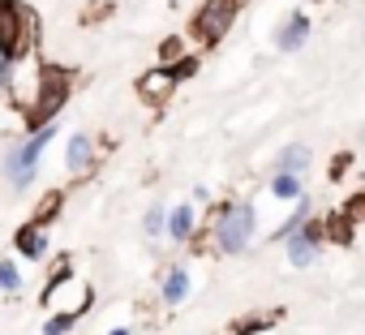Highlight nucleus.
Listing matches in <instances>:
<instances>
[{
  "label": "nucleus",
  "mask_w": 365,
  "mask_h": 335,
  "mask_svg": "<svg viewBox=\"0 0 365 335\" xmlns=\"http://www.w3.org/2000/svg\"><path fill=\"white\" fill-rule=\"evenodd\" d=\"M142 228H146L150 237H159V232L168 228V211H159V207H150V211H146V220H142Z\"/></svg>",
  "instance_id": "nucleus-19"
},
{
  "label": "nucleus",
  "mask_w": 365,
  "mask_h": 335,
  "mask_svg": "<svg viewBox=\"0 0 365 335\" xmlns=\"http://www.w3.org/2000/svg\"><path fill=\"white\" fill-rule=\"evenodd\" d=\"M176 86H180V82H176V78H172V69H163V65H159V69H146V73L133 82L138 99H142V103H150V108H163V103H168V95H172Z\"/></svg>",
  "instance_id": "nucleus-5"
},
{
  "label": "nucleus",
  "mask_w": 365,
  "mask_h": 335,
  "mask_svg": "<svg viewBox=\"0 0 365 335\" xmlns=\"http://www.w3.org/2000/svg\"><path fill=\"white\" fill-rule=\"evenodd\" d=\"M194 73H198V61H194V56H185V61L172 65V78H176V82H185V78H194Z\"/></svg>",
  "instance_id": "nucleus-21"
},
{
  "label": "nucleus",
  "mask_w": 365,
  "mask_h": 335,
  "mask_svg": "<svg viewBox=\"0 0 365 335\" xmlns=\"http://www.w3.org/2000/svg\"><path fill=\"white\" fill-rule=\"evenodd\" d=\"M275 318H279V314H245L241 322H232V335H254V331H267V326H275Z\"/></svg>",
  "instance_id": "nucleus-15"
},
{
  "label": "nucleus",
  "mask_w": 365,
  "mask_h": 335,
  "mask_svg": "<svg viewBox=\"0 0 365 335\" xmlns=\"http://www.w3.org/2000/svg\"><path fill=\"white\" fill-rule=\"evenodd\" d=\"M73 326H78V318H73V314H61V309H56V314H52V318L43 322V335H69Z\"/></svg>",
  "instance_id": "nucleus-18"
},
{
  "label": "nucleus",
  "mask_w": 365,
  "mask_h": 335,
  "mask_svg": "<svg viewBox=\"0 0 365 335\" xmlns=\"http://www.w3.org/2000/svg\"><path fill=\"white\" fill-rule=\"evenodd\" d=\"M69 91H73V78L65 69H43V82H39V95L35 103L26 108V125L39 133L48 125H56V112L69 103Z\"/></svg>",
  "instance_id": "nucleus-2"
},
{
  "label": "nucleus",
  "mask_w": 365,
  "mask_h": 335,
  "mask_svg": "<svg viewBox=\"0 0 365 335\" xmlns=\"http://www.w3.org/2000/svg\"><path fill=\"white\" fill-rule=\"evenodd\" d=\"M14 249L22 254V258H43V249H48V241H43V228H35L31 220L14 232Z\"/></svg>",
  "instance_id": "nucleus-9"
},
{
  "label": "nucleus",
  "mask_w": 365,
  "mask_h": 335,
  "mask_svg": "<svg viewBox=\"0 0 365 335\" xmlns=\"http://www.w3.org/2000/svg\"><path fill=\"white\" fill-rule=\"evenodd\" d=\"M61 207H65V194H61V190L43 194V198H39V207H35V215H31V224H35V228H48V224H56Z\"/></svg>",
  "instance_id": "nucleus-12"
},
{
  "label": "nucleus",
  "mask_w": 365,
  "mask_h": 335,
  "mask_svg": "<svg viewBox=\"0 0 365 335\" xmlns=\"http://www.w3.org/2000/svg\"><path fill=\"white\" fill-rule=\"evenodd\" d=\"M254 228H258V211H254L250 202L224 207L220 220H215V249H220V254H241V249L254 241Z\"/></svg>",
  "instance_id": "nucleus-4"
},
{
  "label": "nucleus",
  "mask_w": 365,
  "mask_h": 335,
  "mask_svg": "<svg viewBox=\"0 0 365 335\" xmlns=\"http://www.w3.org/2000/svg\"><path fill=\"white\" fill-rule=\"evenodd\" d=\"M305 168H309V146L292 142V146H284V150H279V172H288V177H301Z\"/></svg>",
  "instance_id": "nucleus-11"
},
{
  "label": "nucleus",
  "mask_w": 365,
  "mask_h": 335,
  "mask_svg": "<svg viewBox=\"0 0 365 335\" xmlns=\"http://www.w3.org/2000/svg\"><path fill=\"white\" fill-rule=\"evenodd\" d=\"M18 288H22V271L14 258H5L0 262V292H18Z\"/></svg>",
  "instance_id": "nucleus-17"
},
{
  "label": "nucleus",
  "mask_w": 365,
  "mask_h": 335,
  "mask_svg": "<svg viewBox=\"0 0 365 335\" xmlns=\"http://www.w3.org/2000/svg\"><path fill=\"white\" fill-rule=\"evenodd\" d=\"M0 95H14V65L0 61Z\"/></svg>",
  "instance_id": "nucleus-22"
},
{
  "label": "nucleus",
  "mask_w": 365,
  "mask_h": 335,
  "mask_svg": "<svg viewBox=\"0 0 365 335\" xmlns=\"http://www.w3.org/2000/svg\"><path fill=\"white\" fill-rule=\"evenodd\" d=\"M271 194H275L279 202H301V177H288V172H279V177L271 181Z\"/></svg>",
  "instance_id": "nucleus-14"
},
{
  "label": "nucleus",
  "mask_w": 365,
  "mask_h": 335,
  "mask_svg": "<svg viewBox=\"0 0 365 335\" xmlns=\"http://www.w3.org/2000/svg\"><path fill=\"white\" fill-rule=\"evenodd\" d=\"M163 301L168 305H180V301H185V292H190V271L185 267H176V271H168V279H163Z\"/></svg>",
  "instance_id": "nucleus-13"
},
{
  "label": "nucleus",
  "mask_w": 365,
  "mask_h": 335,
  "mask_svg": "<svg viewBox=\"0 0 365 335\" xmlns=\"http://www.w3.org/2000/svg\"><path fill=\"white\" fill-rule=\"evenodd\" d=\"M339 215H344L348 224H356V220H365V194H356V198H352V202H348V207H344Z\"/></svg>",
  "instance_id": "nucleus-20"
},
{
  "label": "nucleus",
  "mask_w": 365,
  "mask_h": 335,
  "mask_svg": "<svg viewBox=\"0 0 365 335\" xmlns=\"http://www.w3.org/2000/svg\"><path fill=\"white\" fill-rule=\"evenodd\" d=\"M190 52H185V39L180 35H172V39H163V48H159V61H163V69H172L176 61H185Z\"/></svg>",
  "instance_id": "nucleus-16"
},
{
  "label": "nucleus",
  "mask_w": 365,
  "mask_h": 335,
  "mask_svg": "<svg viewBox=\"0 0 365 335\" xmlns=\"http://www.w3.org/2000/svg\"><path fill=\"white\" fill-rule=\"evenodd\" d=\"M108 335H129V326H112V331H108Z\"/></svg>",
  "instance_id": "nucleus-23"
},
{
  "label": "nucleus",
  "mask_w": 365,
  "mask_h": 335,
  "mask_svg": "<svg viewBox=\"0 0 365 335\" xmlns=\"http://www.w3.org/2000/svg\"><path fill=\"white\" fill-rule=\"evenodd\" d=\"M241 9H245V0H202V9L190 18V35H194L198 43L215 48V43H224V35L237 26Z\"/></svg>",
  "instance_id": "nucleus-3"
},
{
  "label": "nucleus",
  "mask_w": 365,
  "mask_h": 335,
  "mask_svg": "<svg viewBox=\"0 0 365 335\" xmlns=\"http://www.w3.org/2000/svg\"><path fill=\"white\" fill-rule=\"evenodd\" d=\"M91 159H95L91 133H73L69 146H65V168H69V172H82V168H91Z\"/></svg>",
  "instance_id": "nucleus-8"
},
{
  "label": "nucleus",
  "mask_w": 365,
  "mask_h": 335,
  "mask_svg": "<svg viewBox=\"0 0 365 335\" xmlns=\"http://www.w3.org/2000/svg\"><path fill=\"white\" fill-rule=\"evenodd\" d=\"M318 245H322V224H305V228H297L288 241H284V254H288V262L292 267H309L314 258H318Z\"/></svg>",
  "instance_id": "nucleus-6"
},
{
  "label": "nucleus",
  "mask_w": 365,
  "mask_h": 335,
  "mask_svg": "<svg viewBox=\"0 0 365 335\" xmlns=\"http://www.w3.org/2000/svg\"><path fill=\"white\" fill-rule=\"evenodd\" d=\"M305 39H309V18L297 9V14H288V18L279 22V31H275V48H279V52H297Z\"/></svg>",
  "instance_id": "nucleus-7"
},
{
  "label": "nucleus",
  "mask_w": 365,
  "mask_h": 335,
  "mask_svg": "<svg viewBox=\"0 0 365 335\" xmlns=\"http://www.w3.org/2000/svg\"><path fill=\"white\" fill-rule=\"evenodd\" d=\"M39 43V18L26 0H0V61L22 65L26 56H35Z\"/></svg>",
  "instance_id": "nucleus-1"
},
{
  "label": "nucleus",
  "mask_w": 365,
  "mask_h": 335,
  "mask_svg": "<svg viewBox=\"0 0 365 335\" xmlns=\"http://www.w3.org/2000/svg\"><path fill=\"white\" fill-rule=\"evenodd\" d=\"M194 228H198V220H194V207H190V202L176 207V211H168V232H172V241L185 245V241L194 237Z\"/></svg>",
  "instance_id": "nucleus-10"
}]
</instances>
